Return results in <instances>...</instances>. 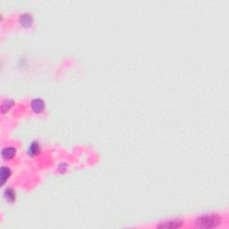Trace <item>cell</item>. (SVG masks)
I'll return each instance as SVG.
<instances>
[{
    "label": "cell",
    "instance_id": "obj_1",
    "mask_svg": "<svg viewBox=\"0 0 229 229\" xmlns=\"http://www.w3.org/2000/svg\"><path fill=\"white\" fill-rule=\"evenodd\" d=\"M220 218L218 215H206L200 218L196 221V224L200 227H213L218 225Z\"/></svg>",
    "mask_w": 229,
    "mask_h": 229
},
{
    "label": "cell",
    "instance_id": "obj_2",
    "mask_svg": "<svg viewBox=\"0 0 229 229\" xmlns=\"http://www.w3.org/2000/svg\"><path fill=\"white\" fill-rule=\"evenodd\" d=\"M44 107H45L44 102L39 98L34 99L32 102V109L35 112H38V113L41 112L44 109Z\"/></svg>",
    "mask_w": 229,
    "mask_h": 229
},
{
    "label": "cell",
    "instance_id": "obj_3",
    "mask_svg": "<svg viewBox=\"0 0 229 229\" xmlns=\"http://www.w3.org/2000/svg\"><path fill=\"white\" fill-rule=\"evenodd\" d=\"M14 154H15V149H14L12 147L5 148L2 151V155L5 159H11Z\"/></svg>",
    "mask_w": 229,
    "mask_h": 229
},
{
    "label": "cell",
    "instance_id": "obj_4",
    "mask_svg": "<svg viewBox=\"0 0 229 229\" xmlns=\"http://www.w3.org/2000/svg\"><path fill=\"white\" fill-rule=\"evenodd\" d=\"M10 175V169L7 168V167H5L3 166L1 168V180H2V184H4L5 180L7 179V177L9 176Z\"/></svg>",
    "mask_w": 229,
    "mask_h": 229
},
{
    "label": "cell",
    "instance_id": "obj_5",
    "mask_svg": "<svg viewBox=\"0 0 229 229\" xmlns=\"http://www.w3.org/2000/svg\"><path fill=\"white\" fill-rule=\"evenodd\" d=\"M21 23L23 24H25L26 26H28L32 23V19L31 15H29L28 14H24L23 16H21Z\"/></svg>",
    "mask_w": 229,
    "mask_h": 229
},
{
    "label": "cell",
    "instance_id": "obj_6",
    "mask_svg": "<svg viewBox=\"0 0 229 229\" xmlns=\"http://www.w3.org/2000/svg\"><path fill=\"white\" fill-rule=\"evenodd\" d=\"M5 195L6 197V199H8L10 201H14V200L15 199V193L11 189H6L5 192Z\"/></svg>",
    "mask_w": 229,
    "mask_h": 229
}]
</instances>
